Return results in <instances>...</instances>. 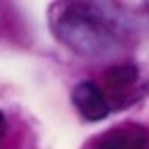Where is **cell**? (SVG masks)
I'll list each match as a JSON object with an SVG mask.
<instances>
[{"label": "cell", "instance_id": "277c9868", "mask_svg": "<svg viewBox=\"0 0 149 149\" xmlns=\"http://www.w3.org/2000/svg\"><path fill=\"white\" fill-rule=\"evenodd\" d=\"M139 77V70L132 62H124V64H116L111 66L105 72L107 85L114 91V93H124L126 89L134 87Z\"/></svg>", "mask_w": 149, "mask_h": 149}, {"label": "cell", "instance_id": "3957f363", "mask_svg": "<svg viewBox=\"0 0 149 149\" xmlns=\"http://www.w3.org/2000/svg\"><path fill=\"white\" fill-rule=\"evenodd\" d=\"M149 130L141 124H124L111 128L93 143V149H145Z\"/></svg>", "mask_w": 149, "mask_h": 149}, {"label": "cell", "instance_id": "8992f818", "mask_svg": "<svg viewBox=\"0 0 149 149\" xmlns=\"http://www.w3.org/2000/svg\"><path fill=\"white\" fill-rule=\"evenodd\" d=\"M0 136H2V130H0Z\"/></svg>", "mask_w": 149, "mask_h": 149}, {"label": "cell", "instance_id": "5b68a950", "mask_svg": "<svg viewBox=\"0 0 149 149\" xmlns=\"http://www.w3.org/2000/svg\"><path fill=\"white\" fill-rule=\"evenodd\" d=\"M0 130H4V114L0 111Z\"/></svg>", "mask_w": 149, "mask_h": 149}, {"label": "cell", "instance_id": "7a4b0ae2", "mask_svg": "<svg viewBox=\"0 0 149 149\" xmlns=\"http://www.w3.org/2000/svg\"><path fill=\"white\" fill-rule=\"evenodd\" d=\"M72 103L76 107V111L81 114V118H85L87 122L105 120L112 111V107L109 103V99L105 97L103 89L97 83L89 81V79L79 81L72 89Z\"/></svg>", "mask_w": 149, "mask_h": 149}, {"label": "cell", "instance_id": "6da1fadb", "mask_svg": "<svg viewBox=\"0 0 149 149\" xmlns=\"http://www.w3.org/2000/svg\"><path fill=\"white\" fill-rule=\"evenodd\" d=\"M50 25L66 49L85 58L118 54L132 31L116 6L105 2L56 4Z\"/></svg>", "mask_w": 149, "mask_h": 149}]
</instances>
